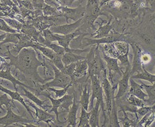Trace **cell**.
I'll return each instance as SVG.
<instances>
[{"instance_id":"8d00e7d4","label":"cell","mask_w":155,"mask_h":127,"mask_svg":"<svg viewBox=\"0 0 155 127\" xmlns=\"http://www.w3.org/2000/svg\"><path fill=\"white\" fill-rule=\"evenodd\" d=\"M19 41V32L18 33H6L5 38L3 41L0 42V44H6V43H12V44H17Z\"/></svg>"},{"instance_id":"8992f818","label":"cell","mask_w":155,"mask_h":127,"mask_svg":"<svg viewBox=\"0 0 155 127\" xmlns=\"http://www.w3.org/2000/svg\"><path fill=\"white\" fill-rule=\"evenodd\" d=\"M7 109V114L3 117H0V125L5 126L13 125L15 126H37L35 123L37 121L35 120H29L25 118L21 115H18L13 111L12 106H9Z\"/></svg>"},{"instance_id":"7a4b0ae2","label":"cell","mask_w":155,"mask_h":127,"mask_svg":"<svg viewBox=\"0 0 155 127\" xmlns=\"http://www.w3.org/2000/svg\"><path fill=\"white\" fill-rule=\"evenodd\" d=\"M143 5L147 7L146 3H138L134 0H112L102 7L101 11H107L117 19H127L135 17L139 9L144 8Z\"/></svg>"},{"instance_id":"d590c367","label":"cell","mask_w":155,"mask_h":127,"mask_svg":"<svg viewBox=\"0 0 155 127\" xmlns=\"http://www.w3.org/2000/svg\"><path fill=\"white\" fill-rule=\"evenodd\" d=\"M2 18L3 20H4V21L8 23V25L9 27H11L12 28L17 30V31L19 32L21 31L23 24L21 22H20L19 20L16 19L15 18H8V17H3V18Z\"/></svg>"},{"instance_id":"9f6ffc18","label":"cell","mask_w":155,"mask_h":127,"mask_svg":"<svg viewBox=\"0 0 155 127\" xmlns=\"http://www.w3.org/2000/svg\"><path fill=\"white\" fill-rule=\"evenodd\" d=\"M154 24H155V19H154Z\"/></svg>"},{"instance_id":"ffe728a7","label":"cell","mask_w":155,"mask_h":127,"mask_svg":"<svg viewBox=\"0 0 155 127\" xmlns=\"http://www.w3.org/2000/svg\"><path fill=\"white\" fill-rule=\"evenodd\" d=\"M73 75L75 80L85 77L87 75H88V64L85 59L76 63Z\"/></svg>"},{"instance_id":"d6a6232c","label":"cell","mask_w":155,"mask_h":127,"mask_svg":"<svg viewBox=\"0 0 155 127\" xmlns=\"http://www.w3.org/2000/svg\"><path fill=\"white\" fill-rule=\"evenodd\" d=\"M91 115V112L87 111L81 106V116L79 117L78 127H90L89 125V118Z\"/></svg>"},{"instance_id":"f5cc1de1","label":"cell","mask_w":155,"mask_h":127,"mask_svg":"<svg viewBox=\"0 0 155 127\" xmlns=\"http://www.w3.org/2000/svg\"><path fill=\"white\" fill-rule=\"evenodd\" d=\"M75 1H78L80 3H82V2H83V0H69V3H68V7L69 6H70V5H71L72 4H73V3L75 2Z\"/></svg>"},{"instance_id":"74e56055","label":"cell","mask_w":155,"mask_h":127,"mask_svg":"<svg viewBox=\"0 0 155 127\" xmlns=\"http://www.w3.org/2000/svg\"><path fill=\"white\" fill-rule=\"evenodd\" d=\"M73 85V83H71L70 84H69L67 85L66 87L65 88H63L62 89H60V90H57L54 89V87H49L46 89V91H48L49 92H53L55 93V99H59V98H61L64 95H65L67 94V91H68V90L69 89V88Z\"/></svg>"},{"instance_id":"b9f144b4","label":"cell","mask_w":155,"mask_h":127,"mask_svg":"<svg viewBox=\"0 0 155 127\" xmlns=\"http://www.w3.org/2000/svg\"><path fill=\"white\" fill-rule=\"evenodd\" d=\"M75 65H76V63H71V64H69L68 65H65V67H64L63 70L62 71L63 73H65V74L70 76L71 77L73 81L75 83V78H74V71H75Z\"/></svg>"},{"instance_id":"4316f807","label":"cell","mask_w":155,"mask_h":127,"mask_svg":"<svg viewBox=\"0 0 155 127\" xmlns=\"http://www.w3.org/2000/svg\"><path fill=\"white\" fill-rule=\"evenodd\" d=\"M143 69L142 72L137 73L136 75H133L130 76L131 79H140V80H145V81H149L152 85L155 83V75H153L148 72L145 69V65L143 64Z\"/></svg>"},{"instance_id":"60d3db41","label":"cell","mask_w":155,"mask_h":127,"mask_svg":"<svg viewBox=\"0 0 155 127\" xmlns=\"http://www.w3.org/2000/svg\"><path fill=\"white\" fill-rule=\"evenodd\" d=\"M50 61H51L57 69H59L60 71H62L64 67H65V65H64L62 61V55L55 54L54 58L52 60H50Z\"/></svg>"},{"instance_id":"30bf717a","label":"cell","mask_w":155,"mask_h":127,"mask_svg":"<svg viewBox=\"0 0 155 127\" xmlns=\"http://www.w3.org/2000/svg\"><path fill=\"white\" fill-rule=\"evenodd\" d=\"M25 102L30 107H32L35 110L37 124H38L40 122H44L45 123H48L49 126H51L50 123L57 122L56 120V116L51 115V112L47 111L39 107V106H37L35 103H33L32 101H30V100L29 101L26 100Z\"/></svg>"},{"instance_id":"83f0119b","label":"cell","mask_w":155,"mask_h":127,"mask_svg":"<svg viewBox=\"0 0 155 127\" xmlns=\"http://www.w3.org/2000/svg\"><path fill=\"white\" fill-rule=\"evenodd\" d=\"M90 85L89 84H86L84 86L82 91V94L81 96L79 104L82 107L85 109L86 111H88L89 103H90Z\"/></svg>"},{"instance_id":"db71d44e","label":"cell","mask_w":155,"mask_h":127,"mask_svg":"<svg viewBox=\"0 0 155 127\" xmlns=\"http://www.w3.org/2000/svg\"><path fill=\"white\" fill-rule=\"evenodd\" d=\"M5 37H6V33H4V34L0 35V42H2V41H3V39L5 38Z\"/></svg>"},{"instance_id":"11a10c76","label":"cell","mask_w":155,"mask_h":127,"mask_svg":"<svg viewBox=\"0 0 155 127\" xmlns=\"http://www.w3.org/2000/svg\"><path fill=\"white\" fill-rule=\"evenodd\" d=\"M155 19V13L152 16V18H151L150 20H153V19Z\"/></svg>"},{"instance_id":"5bb4252c","label":"cell","mask_w":155,"mask_h":127,"mask_svg":"<svg viewBox=\"0 0 155 127\" xmlns=\"http://www.w3.org/2000/svg\"><path fill=\"white\" fill-rule=\"evenodd\" d=\"M131 76V65L125 67V71L123 72V77L119 81V89L116 96H114V99L117 100L126 95L129 90L130 85H129V80Z\"/></svg>"},{"instance_id":"cb8c5ba5","label":"cell","mask_w":155,"mask_h":127,"mask_svg":"<svg viewBox=\"0 0 155 127\" xmlns=\"http://www.w3.org/2000/svg\"><path fill=\"white\" fill-rule=\"evenodd\" d=\"M103 59L106 63V67L108 71H115L119 73H123L122 69L120 68V67L118 64L119 60L116 58H112L107 55L103 54Z\"/></svg>"},{"instance_id":"2e32d148","label":"cell","mask_w":155,"mask_h":127,"mask_svg":"<svg viewBox=\"0 0 155 127\" xmlns=\"http://www.w3.org/2000/svg\"><path fill=\"white\" fill-rule=\"evenodd\" d=\"M0 91L3 92L4 93H6V94H8L9 96H10V97H11V99L12 100H13V101H17L21 103V104L23 106H24L25 109H26V111L28 112L29 115L31 116V119L36 121V120L35 119L34 115H33V111H31V109H30V106L28 104H27L25 102V100H24V99L22 97L21 95L20 94L18 91H11V90H9L8 89L4 87V86H3L1 84H0Z\"/></svg>"},{"instance_id":"603a6c76","label":"cell","mask_w":155,"mask_h":127,"mask_svg":"<svg viewBox=\"0 0 155 127\" xmlns=\"http://www.w3.org/2000/svg\"><path fill=\"white\" fill-rule=\"evenodd\" d=\"M99 49L103 53V54L106 55L108 57H110L118 59V57L120 56L113 43L99 45Z\"/></svg>"},{"instance_id":"f6af8a7d","label":"cell","mask_w":155,"mask_h":127,"mask_svg":"<svg viewBox=\"0 0 155 127\" xmlns=\"http://www.w3.org/2000/svg\"><path fill=\"white\" fill-rule=\"evenodd\" d=\"M149 112H152V106H144L142 107H139V109H137L136 111V115H137L138 118H142L143 116L145 115Z\"/></svg>"},{"instance_id":"d6986e66","label":"cell","mask_w":155,"mask_h":127,"mask_svg":"<svg viewBox=\"0 0 155 127\" xmlns=\"http://www.w3.org/2000/svg\"><path fill=\"white\" fill-rule=\"evenodd\" d=\"M130 82V87L129 90L128 91V94H130V95H133L134 96H136L137 97L139 98L140 99H142L143 101L146 102V97L148 96L147 93H144L143 91V89L141 87L140 85L138 84L137 83L134 81L133 79L130 78L129 80Z\"/></svg>"},{"instance_id":"7402d4cb","label":"cell","mask_w":155,"mask_h":127,"mask_svg":"<svg viewBox=\"0 0 155 127\" xmlns=\"http://www.w3.org/2000/svg\"><path fill=\"white\" fill-rule=\"evenodd\" d=\"M101 103L97 101L95 106H93L91 111L89 118V125L91 127H99V115H100Z\"/></svg>"},{"instance_id":"816d5d0a","label":"cell","mask_w":155,"mask_h":127,"mask_svg":"<svg viewBox=\"0 0 155 127\" xmlns=\"http://www.w3.org/2000/svg\"><path fill=\"white\" fill-rule=\"evenodd\" d=\"M110 1H112V0H101L99 3V5L101 7V8L103 5H105L106 3H107L108 2H109Z\"/></svg>"},{"instance_id":"9c48e42d","label":"cell","mask_w":155,"mask_h":127,"mask_svg":"<svg viewBox=\"0 0 155 127\" xmlns=\"http://www.w3.org/2000/svg\"><path fill=\"white\" fill-rule=\"evenodd\" d=\"M57 9L61 14L65 17L67 23L69 19L73 20L74 21H78L79 19L84 18L86 13L85 6L82 5H80L75 8H69L68 6H60Z\"/></svg>"},{"instance_id":"d4e9b609","label":"cell","mask_w":155,"mask_h":127,"mask_svg":"<svg viewBox=\"0 0 155 127\" xmlns=\"http://www.w3.org/2000/svg\"><path fill=\"white\" fill-rule=\"evenodd\" d=\"M85 59V57L76 54L73 52H66L62 56V61L65 66Z\"/></svg>"},{"instance_id":"1f68e13d","label":"cell","mask_w":155,"mask_h":127,"mask_svg":"<svg viewBox=\"0 0 155 127\" xmlns=\"http://www.w3.org/2000/svg\"><path fill=\"white\" fill-rule=\"evenodd\" d=\"M34 49L38 50V51L41 53L43 56H45V57L48 58L50 60H52L56 54L51 49H50L48 47L43 46L41 44H39L38 43H37Z\"/></svg>"},{"instance_id":"277c9868","label":"cell","mask_w":155,"mask_h":127,"mask_svg":"<svg viewBox=\"0 0 155 127\" xmlns=\"http://www.w3.org/2000/svg\"><path fill=\"white\" fill-rule=\"evenodd\" d=\"M50 65L54 72V78L52 79V81L47 82L44 84H40L37 85L35 87L37 90V95H39L43 91H45L49 87H59V88H65L66 86L70 84L71 83H73V80L70 76L67 75L65 73H63L61 71L57 69L56 67L54 65L53 63L50 61Z\"/></svg>"},{"instance_id":"7dc6e473","label":"cell","mask_w":155,"mask_h":127,"mask_svg":"<svg viewBox=\"0 0 155 127\" xmlns=\"http://www.w3.org/2000/svg\"><path fill=\"white\" fill-rule=\"evenodd\" d=\"M35 9H41L45 5V0H30Z\"/></svg>"},{"instance_id":"f546056e","label":"cell","mask_w":155,"mask_h":127,"mask_svg":"<svg viewBox=\"0 0 155 127\" xmlns=\"http://www.w3.org/2000/svg\"><path fill=\"white\" fill-rule=\"evenodd\" d=\"M117 106L116 104V101L113 99V108L109 116V126H120L119 117L117 115Z\"/></svg>"},{"instance_id":"f907efd6","label":"cell","mask_w":155,"mask_h":127,"mask_svg":"<svg viewBox=\"0 0 155 127\" xmlns=\"http://www.w3.org/2000/svg\"><path fill=\"white\" fill-rule=\"evenodd\" d=\"M147 8L150 9H155V0H145Z\"/></svg>"},{"instance_id":"8fae6325","label":"cell","mask_w":155,"mask_h":127,"mask_svg":"<svg viewBox=\"0 0 155 127\" xmlns=\"http://www.w3.org/2000/svg\"><path fill=\"white\" fill-rule=\"evenodd\" d=\"M133 50V64L131 65V75L134 74V73H140L143 71V62H142V54L143 50L140 47L134 42H129Z\"/></svg>"},{"instance_id":"4dcf8cb0","label":"cell","mask_w":155,"mask_h":127,"mask_svg":"<svg viewBox=\"0 0 155 127\" xmlns=\"http://www.w3.org/2000/svg\"><path fill=\"white\" fill-rule=\"evenodd\" d=\"M124 117L123 118H119V120H120V122L123 124V126L124 127H130V126H137L138 122L139 121V119L138 118L137 115L135 113V118L134 119H130L128 116V114L127 113V111H123Z\"/></svg>"},{"instance_id":"f35d334b","label":"cell","mask_w":155,"mask_h":127,"mask_svg":"<svg viewBox=\"0 0 155 127\" xmlns=\"http://www.w3.org/2000/svg\"><path fill=\"white\" fill-rule=\"evenodd\" d=\"M43 14L44 16L47 17H50V16H53V15H60L61 13L59 11L57 8L55 7L51 6L49 5L46 4L43 6V8L41 9Z\"/></svg>"},{"instance_id":"ba28073f","label":"cell","mask_w":155,"mask_h":127,"mask_svg":"<svg viewBox=\"0 0 155 127\" xmlns=\"http://www.w3.org/2000/svg\"><path fill=\"white\" fill-rule=\"evenodd\" d=\"M99 79L101 83L102 87L103 89V93L104 95V99H105V106L107 115L109 119V116L113 108V101L114 97V90H113L112 86L107 78V68L104 69L101 73Z\"/></svg>"},{"instance_id":"484cf974","label":"cell","mask_w":155,"mask_h":127,"mask_svg":"<svg viewBox=\"0 0 155 127\" xmlns=\"http://www.w3.org/2000/svg\"><path fill=\"white\" fill-rule=\"evenodd\" d=\"M141 87L144 89L147 92L149 99L146 100L147 105L148 106H153L155 103V83L152 85H148L141 83Z\"/></svg>"},{"instance_id":"5b68a950","label":"cell","mask_w":155,"mask_h":127,"mask_svg":"<svg viewBox=\"0 0 155 127\" xmlns=\"http://www.w3.org/2000/svg\"><path fill=\"white\" fill-rule=\"evenodd\" d=\"M91 80V87L92 90V95L91 98L90 100V106L91 109L93 107V102L94 100L97 99L101 103V108L103 111V115L104 117V122L102 126H105L106 123L108 121V116L107 115V111H106V106H105V102L104 101L103 99V89L102 87L100 79L98 76L97 75H92L89 77Z\"/></svg>"},{"instance_id":"6da1fadb","label":"cell","mask_w":155,"mask_h":127,"mask_svg":"<svg viewBox=\"0 0 155 127\" xmlns=\"http://www.w3.org/2000/svg\"><path fill=\"white\" fill-rule=\"evenodd\" d=\"M38 55V50L29 47L21 49L16 56L13 55L9 50L8 56L4 59L9 60L8 66L14 67L15 69L18 70L25 76L27 85L35 88L37 85L44 84L48 81V79L42 78L38 73L39 67H45L46 59L40 60Z\"/></svg>"},{"instance_id":"e0dca14e","label":"cell","mask_w":155,"mask_h":127,"mask_svg":"<svg viewBox=\"0 0 155 127\" xmlns=\"http://www.w3.org/2000/svg\"><path fill=\"white\" fill-rule=\"evenodd\" d=\"M20 86V88L22 89L23 93H24V94L23 95V96H25L26 98H28L29 100L32 101L33 103H35V104L37 106H38L39 107L49 112L50 109H51L52 107V105H50L48 104V103L45 102L46 101H41V99H39L38 97V96H37L35 94H34L33 92L28 91V90L27 89V88L25 87V86Z\"/></svg>"},{"instance_id":"7c38bea8","label":"cell","mask_w":155,"mask_h":127,"mask_svg":"<svg viewBox=\"0 0 155 127\" xmlns=\"http://www.w3.org/2000/svg\"><path fill=\"white\" fill-rule=\"evenodd\" d=\"M12 67H7L5 68H2L0 69V79H5L8 80V81H10L13 85V88H14L15 91H18V89L17 87V85L19 86H23L26 87L27 89H29L30 91H31L33 93L37 94V90L34 87H31V86H29L28 85L25 84V83H22L19 80L17 79L15 76H13L12 73V70H11Z\"/></svg>"},{"instance_id":"ab89813d","label":"cell","mask_w":155,"mask_h":127,"mask_svg":"<svg viewBox=\"0 0 155 127\" xmlns=\"http://www.w3.org/2000/svg\"><path fill=\"white\" fill-rule=\"evenodd\" d=\"M46 4L58 8L60 6H68L69 0H45Z\"/></svg>"},{"instance_id":"3957f363","label":"cell","mask_w":155,"mask_h":127,"mask_svg":"<svg viewBox=\"0 0 155 127\" xmlns=\"http://www.w3.org/2000/svg\"><path fill=\"white\" fill-rule=\"evenodd\" d=\"M101 53L99 45H91L85 57V60L88 64V79L92 75H97L99 77L101 72L107 68L104 64V60Z\"/></svg>"},{"instance_id":"836d02e7","label":"cell","mask_w":155,"mask_h":127,"mask_svg":"<svg viewBox=\"0 0 155 127\" xmlns=\"http://www.w3.org/2000/svg\"><path fill=\"white\" fill-rule=\"evenodd\" d=\"M113 43L116 49L117 50L118 53H119L120 56L129 54V43L128 42L116 41V42H114Z\"/></svg>"},{"instance_id":"6f0895ef","label":"cell","mask_w":155,"mask_h":127,"mask_svg":"<svg viewBox=\"0 0 155 127\" xmlns=\"http://www.w3.org/2000/svg\"><path fill=\"white\" fill-rule=\"evenodd\" d=\"M154 73H155V69H154Z\"/></svg>"},{"instance_id":"ac0fdd59","label":"cell","mask_w":155,"mask_h":127,"mask_svg":"<svg viewBox=\"0 0 155 127\" xmlns=\"http://www.w3.org/2000/svg\"><path fill=\"white\" fill-rule=\"evenodd\" d=\"M79 109V103L77 102L76 100V96L74 95L73 98V102L72 105L71 106L69 109V111L68 112V115H67V117L66 119V121L67 123V125L66 126L69 127H75L77 124V111Z\"/></svg>"},{"instance_id":"4fadbf2b","label":"cell","mask_w":155,"mask_h":127,"mask_svg":"<svg viewBox=\"0 0 155 127\" xmlns=\"http://www.w3.org/2000/svg\"><path fill=\"white\" fill-rule=\"evenodd\" d=\"M84 23H85V21H84V18H83L74 23H65V24L57 26H52L49 29L53 33H56V34L68 35L75 32L77 29H78L81 26L83 25Z\"/></svg>"},{"instance_id":"9a60e30c","label":"cell","mask_w":155,"mask_h":127,"mask_svg":"<svg viewBox=\"0 0 155 127\" xmlns=\"http://www.w3.org/2000/svg\"><path fill=\"white\" fill-rule=\"evenodd\" d=\"M113 18V16L110 15V19L107 23H105L106 21H103L101 23H99V27L98 29H97L95 32L91 34V37L94 39H99L109 35L111 31H114L113 26L111 25Z\"/></svg>"},{"instance_id":"7bdbcfd3","label":"cell","mask_w":155,"mask_h":127,"mask_svg":"<svg viewBox=\"0 0 155 127\" xmlns=\"http://www.w3.org/2000/svg\"><path fill=\"white\" fill-rule=\"evenodd\" d=\"M43 36L44 37L46 40H48V41L50 43L55 42L57 41V38H56V34L55 33H53L50 29H46L41 32Z\"/></svg>"},{"instance_id":"c3c4849f","label":"cell","mask_w":155,"mask_h":127,"mask_svg":"<svg viewBox=\"0 0 155 127\" xmlns=\"http://www.w3.org/2000/svg\"><path fill=\"white\" fill-rule=\"evenodd\" d=\"M155 121V112H152L151 113L150 116H149V118L148 119V120L147 121V122L144 123V127H148V126H150V125L152 124V123Z\"/></svg>"},{"instance_id":"e575fe53","label":"cell","mask_w":155,"mask_h":127,"mask_svg":"<svg viewBox=\"0 0 155 127\" xmlns=\"http://www.w3.org/2000/svg\"><path fill=\"white\" fill-rule=\"evenodd\" d=\"M126 98L129 104L133 106H135L137 107H142V106L147 105L145 101H143L142 99L137 97L136 96H134L133 95L128 94V93H127Z\"/></svg>"},{"instance_id":"52a82bcc","label":"cell","mask_w":155,"mask_h":127,"mask_svg":"<svg viewBox=\"0 0 155 127\" xmlns=\"http://www.w3.org/2000/svg\"><path fill=\"white\" fill-rule=\"evenodd\" d=\"M127 38L125 35L123 34H120L119 33L114 31V33H110L109 35L104 37L102 38L94 39L84 37L82 39L81 45L80 49H84V47L87 46H91L94 45H99L102 44H106V43H111L116 41H127Z\"/></svg>"},{"instance_id":"f1b7e54d","label":"cell","mask_w":155,"mask_h":127,"mask_svg":"<svg viewBox=\"0 0 155 127\" xmlns=\"http://www.w3.org/2000/svg\"><path fill=\"white\" fill-rule=\"evenodd\" d=\"M3 106H5V107H8L9 106H12L13 110H15V111L19 112V109L15 106L13 100L9 99L8 97V95L6 94V93L0 95V113L4 111Z\"/></svg>"},{"instance_id":"44dd1931","label":"cell","mask_w":155,"mask_h":127,"mask_svg":"<svg viewBox=\"0 0 155 127\" xmlns=\"http://www.w3.org/2000/svg\"><path fill=\"white\" fill-rule=\"evenodd\" d=\"M20 32L28 35L29 37H31L35 42L38 41L39 37L41 35V32L37 29L34 25H33L32 24H29V23L23 24Z\"/></svg>"},{"instance_id":"ee69618b","label":"cell","mask_w":155,"mask_h":127,"mask_svg":"<svg viewBox=\"0 0 155 127\" xmlns=\"http://www.w3.org/2000/svg\"><path fill=\"white\" fill-rule=\"evenodd\" d=\"M0 31H3L5 33H18L19 31H17V30L12 28L11 27H9L8 23H7L2 18H0Z\"/></svg>"},{"instance_id":"bcb514c9","label":"cell","mask_w":155,"mask_h":127,"mask_svg":"<svg viewBox=\"0 0 155 127\" xmlns=\"http://www.w3.org/2000/svg\"><path fill=\"white\" fill-rule=\"evenodd\" d=\"M48 47L51 49L53 51L56 53V54H58L62 56L64 53L66 52L65 48H64L63 47L59 45V44H56V43H51V44L48 46Z\"/></svg>"},{"instance_id":"681fc988","label":"cell","mask_w":155,"mask_h":127,"mask_svg":"<svg viewBox=\"0 0 155 127\" xmlns=\"http://www.w3.org/2000/svg\"><path fill=\"white\" fill-rule=\"evenodd\" d=\"M141 59H142L143 63L144 65H145V63H149L151 60V57H150V55L147 54V53H143L142 54V57H141Z\"/></svg>"}]
</instances>
